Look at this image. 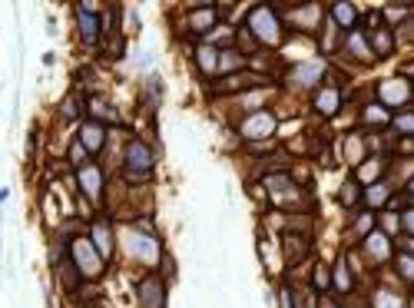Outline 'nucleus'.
I'll use <instances>...</instances> for the list:
<instances>
[{"label": "nucleus", "instance_id": "aec40b11", "mask_svg": "<svg viewBox=\"0 0 414 308\" xmlns=\"http://www.w3.org/2000/svg\"><path fill=\"white\" fill-rule=\"evenodd\" d=\"M83 120H87V97H83L80 90H73V93H66V97L56 103V123L77 130Z\"/></svg>", "mask_w": 414, "mask_h": 308}, {"label": "nucleus", "instance_id": "f03ea898", "mask_svg": "<svg viewBox=\"0 0 414 308\" xmlns=\"http://www.w3.org/2000/svg\"><path fill=\"white\" fill-rule=\"evenodd\" d=\"M245 27H249V33L255 37L259 50H265V54H282L285 44H288V30H285V20H282V7L272 4V0H255V4H249Z\"/></svg>", "mask_w": 414, "mask_h": 308}, {"label": "nucleus", "instance_id": "ddd939ff", "mask_svg": "<svg viewBox=\"0 0 414 308\" xmlns=\"http://www.w3.org/2000/svg\"><path fill=\"white\" fill-rule=\"evenodd\" d=\"M73 20H77V40L87 50L103 47V13L99 4H73Z\"/></svg>", "mask_w": 414, "mask_h": 308}, {"label": "nucleus", "instance_id": "1a4fd4ad", "mask_svg": "<svg viewBox=\"0 0 414 308\" xmlns=\"http://www.w3.org/2000/svg\"><path fill=\"white\" fill-rule=\"evenodd\" d=\"M116 229H120V222L113 219V216H106V212H97L87 226V239L97 245V252L109 265L120 262V235H116Z\"/></svg>", "mask_w": 414, "mask_h": 308}, {"label": "nucleus", "instance_id": "6ab92c4d", "mask_svg": "<svg viewBox=\"0 0 414 308\" xmlns=\"http://www.w3.org/2000/svg\"><path fill=\"white\" fill-rule=\"evenodd\" d=\"M87 120H97L103 123L106 130H123V126H130V123L123 120V113L109 103L103 93H97V97H87Z\"/></svg>", "mask_w": 414, "mask_h": 308}, {"label": "nucleus", "instance_id": "58836bf2", "mask_svg": "<svg viewBox=\"0 0 414 308\" xmlns=\"http://www.w3.org/2000/svg\"><path fill=\"white\" fill-rule=\"evenodd\" d=\"M394 44L398 47H414V13L404 23L394 27Z\"/></svg>", "mask_w": 414, "mask_h": 308}, {"label": "nucleus", "instance_id": "f3484780", "mask_svg": "<svg viewBox=\"0 0 414 308\" xmlns=\"http://www.w3.org/2000/svg\"><path fill=\"white\" fill-rule=\"evenodd\" d=\"M73 136H77V143L87 149L93 159H99V156L106 153V146H109V130L103 126V123H97V120H83L73 130Z\"/></svg>", "mask_w": 414, "mask_h": 308}, {"label": "nucleus", "instance_id": "49530a36", "mask_svg": "<svg viewBox=\"0 0 414 308\" xmlns=\"http://www.w3.org/2000/svg\"><path fill=\"white\" fill-rule=\"evenodd\" d=\"M7 199H11V189L4 186V189H0V209H4V206H7Z\"/></svg>", "mask_w": 414, "mask_h": 308}, {"label": "nucleus", "instance_id": "a19ab883", "mask_svg": "<svg viewBox=\"0 0 414 308\" xmlns=\"http://www.w3.org/2000/svg\"><path fill=\"white\" fill-rule=\"evenodd\" d=\"M123 17H126V23H130V33L136 37V33H140V27H142L140 11H136V7H126V13H123Z\"/></svg>", "mask_w": 414, "mask_h": 308}, {"label": "nucleus", "instance_id": "9b49d317", "mask_svg": "<svg viewBox=\"0 0 414 308\" xmlns=\"http://www.w3.org/2000/svg\"><path fill=\"white\" fill-rule=\"evenodd\" d=\"M219 27V13H216V4H189V11L183 13V44L196 47L199 40H206L209 33Z\"/></svg>", "mask_w": 414, "mask_h": 308}, {"label": "nucleus", "instance_id": "412c9836", "mask_svg": "<svg viewBox=\"0 0 414 308\" xmlns=\"http://www.w3.org/2000/svg\"><path fill=\"white\" fill-rule=\"evenodd\" d=\"M375 229H378V212H368V209L351 212L348 222H345V249L358 245L361 239H365V235H371Z\"/></svg>", "mask_w": 414, "mask_h": 308}, {"label": "nucleus", "instance_id": "4be33fe9", "mask_svg": "<svg viewBox=\"0 0 414 308\" xmlns=\"http://www.w3.org/2000/svg\"><path fill=\"white\" fill-rule=\"evenodd\" d=\"M54 282H56V288H60V295H63V298H73L80 288L87 285V282H83V276H80V269L73 265V259H70V255H66V259H60V262L54 265Z\"/></svg>", "mask_w": 414, "mask_h": 308}, {"label": "nucleus", "instance_id": "bb28decb", "mask_svg": "<svg viewBox=\"0 0 414 308\" xmlns=\"http://www.w3.org/2000/svg\"><path fill=\"white\" fill-rule=\"evenodd\" d=\"M305 285L312 288V295H318V298L331 295V262H328V259H322V255H315V259H312Z\"/></svg>", "mask_w": 414, "mask_h": 308}, {"label": "nucleus", "instance_id": "cd10ccee", "mask_svg": "<svg viewBox=\"0 0 414 308\" xmlns=\"http://www.w3.org/2000/svg\"><path fill=\"white\" fill-rule=\"evenodd\" d=\"M394 183L391 179H382V183H375V186L365 189V199H361V209H368V212H384L388 209V202L394 199Z\"/></svg>", "mask_w": 414, "mask_h": 308}, {"label": "nucleus", "instance_id": "39448f33", "mask_svg": "<svg viewBox=\"0 0 414 308\" xmlns=\"http://www.w3.org/2000/svg\"><path fill=\"white\" fill-rule=\"evenodd\" d=\"M282 20H285L288 37H312L315 40L318 30L328 20V11H325V4H315V0L312 4H285Z\"/></svg>", "mask_w": 414, "mask_h": 308}, {"label": "nucleus", "instance_id": "c03bdc74", "mask_svg": "<svg viewBox=\"0 0 414 308\" xmlns=\"http://www.w3.org/2000/svg\"><path fill=\"white\" fill-rule=\"evenodd\" d=\"M394 245H398V252H411L414 255V239H411V235H401Z\"/></svg>", "mask_w": 414, "mask_h": 308}, {"label": "nucleus", "instance_id": "423d86ee", "mask_svg": "<svg viewBox=\"0 0 414 308\" xmlns=\"http://www.w3.org/2000/svg\"><path fill=\"white\" fill-rule=\"evenodd\" d=\"M282 130V123H279V110L269 106V110H259V113H249V116H242L232 133H236V140L239 146H252V143H272L275 136Z\"/></svg>", "mask_w": 414, "mask_h": 308}, {"label": "nucleus", "instance_id": "72a5a7b5", "mask_svg": "<svg viewBox=\"0 0 414 308\" xmlns=\"http://www.w3.org/2000/svg\"><path fill=\"white\" fill-rule=\"evenodd\" d=\"M199 44H209L216 50H229V47H236V27L232 23H219L216 30L209 33L206 40H199Z\"/></svg>", "mask_w": 414, "mask_h": 308}, {"label": "nucleus", "instance_id": "2eb2a0df", "mask_svg": "<svg viewBox=\"0 0 414 308\" xmlns=\"http://www.w3.org/2000/svg\"><path fill=\"white\" fill-rule=\"evenodd\" d=\"M361 292V282L355 276V269H351V259H348V249L341 245L335 255V262H331V295L335 298H351Z\"/></svg>", "mask_w": 414, "mask_h": 308}, {"label": "nucleus", "instance_id": "20e7f679", "mask_svg": "<svg viewBox=\"0 0 414 308\" xmlns=\"http://www.w3.org/2000/svg\"><path fill=\"white\" fill-rule=\"evenodd\" d=\"M73 179H77L80 206H87V209H93V212L106 209V192H109V179H113L106 166L99 163V159H93V163H87L83 169H77Z\"/></svg>", "mask_w": 414, "mask_h": 308}, {"label": "nucleus", "instance_id": "4468645a", "mask_svg": "<svg viewBox=\"0 0 414 308\" xmlns=\"http://www.w3.org/2000/svg\"><path fill=\"white\" fill-rule=\"evenodd\" d=\"M133 298L140 308H166L169 305V282L159 272H140L133 282Z\"/></svg>", "mask_w": 414, "mask_h": 308}, {"label": "nucleus", "instance_id": "b1692460", "mask_svg": "<svg viewBox=\"0 0 414 308\" xmlns=\"http://www.w3.org/2000/svg\"><path fill=\"white\" fill-rule=\"evenodd\" d=\"M328 20L335 23L341 33H351L361 27V7L358 4H348V0H335V4H325Z\"/></svg>", "mask_w": 414, "mask_h": 308}, {"label": "nucleus", "instance_id": "c85d7f7f", "mask_svg": "<svg viewBox=\"0 0 414 308\" xmlns=\"http://www.w3.org/2000/svg\"><path fill=\"white\" fill-rule=\"evenodd\" d=\"M193 66L202 73L206 83H212V80L219 77V50L209 44H196L193 47Z\"/></svg>", "mask_w": 414, "mask_h": 308}, {"label": "nucleus", "instance_id": "f704fd0d", "mask_svg": "<svg viewBox=\"0 0 414 308\" xmlns=\"http://www.w3.org/2000/svg\"><path fill=\"white\" fill-rule=\"evenodd\" d=\"M391 136H394V140H414V110L394 113V120H391Z\"/></svg>", "mask_w": 414, "mask_h": 308}, {"label": "nucleus", "instance_id": "c756f323", "mask_svg": "<svg viewBox=\"0 0 414 308\" xmlns=\"http://www.w3.org/2000/svg\"><path fill=\"white\" fill-rule=\"evenodd\" d=\"M388 272H391V278L398 282V285L408 288V292L414 295V255L411 252H394Z\"/></svg>", "mask_w": 414, "mask_h": 308}, {"label": "nucleus", "instance_id": "a18cd8bd", "mask_svg": "<svg viewBox=\"0 0 414 308\" xmlns=\"http://www.w3.org/2000/svg\"><path fill=\"white\" fill-rule=\"evenodd\" d=\"M398 192H404V196H408V199H411V202H414V176L408 179V183H404V186L398 189Z\"/></svg>", "mask_w": 414, "mask_h": 308}, {"label": "nucleus", "instance_id": "ea45409f", "mask_svg": "<svg viewBox=\"0 0 414 308\" xmlns=\"http://www.w3.org/2000/svg\"><path fill=\"white\" fill-rule=\"evenodd\" d=\"M176 272H179V265H176L173 252H166V255H163V262H159V276H163L166 282L173 285V282H176Z\"/></svg>", "mask_w": 414, "mask_h": 308}, {"label": "nucleus", "instance_id": "393cba45", "mask_svg": "<svg viewBox=\"0 0 414 308\" xmlns=\"http://www.w3.org/2000/svg\"><path fill=\"white\" fill-rule=\"evenodd\" d=\"M388 159H391V153H371L368 159L358 166V169H351V176L358 179L365 189L375 186V183L388 179Z\"/></svg>", "mask_w": 414, "mask_h": 308}, {"label": "nucleus", "instance_id": "0eeeda50", "mask_svg": "<svg viewBox=\"0 0 414 308\" xmlns=\"http://www.w3.org/2000/svg\"><path fill=\"white\" fill-rule=\"evenodd\" d=\"M365 302H368V308H411V292L398 285L391 278V272L384 269V272H378L368 282Z\"/></svg>", "mask_w": 414, "mask_h": 308}, {"label": "nucleus", "instance_id": "37998d69", "mask_svg": "<svg viewBox=\"0 0 414 308\" xmlns=\"http://www.w3.org/2000/svg\"><path fill=\"white\" fill-rule=\"evenodd\" d=\"M315 308H345V302H341V298H335V295H322Z\"/></svg>", "mask_w": 414, "mask_h": 308}, {"label": "nucleus", "instance_id": "5701e85b", "mask_svg": "<svg viewBox=\"0 0 414 308\" xmlns=\"http://www.w3.org/2000/svg\"><path fill=\"white\" fill-rule=\"evenodd\" d=\"M368 143H365V133L358 130V126H351L348 133H345V140H341V163L351 169H358L365 159H368Z\"/></svg>", "mask_w": 414, "mask_h": 308}, {"label": "nucleus", "instance_id": "4c0bfd02", "mask_svg": "<svg viewBox=\"0 0 414 308\" xmlns=\"http://www.w3.org/2000/svg\"><path fill=\"white\" fill-rule=\"evenodd\" d=\"M66 163L73 166V173H77V169H83L87 163H93V156H90L87 149L77 143V136H70V146H66Z\"/></svg>", "mask_w": 414, "mask_h": 308}, {"label": "nucleus", "instance_id": "2f4dec72", "mask_svg": "<svg viewBox=\"0 0 414 308\" xmlns=\"http://www.w3.org/2000/svg\"><path fill=\"white\" fill-rule=\"evenodd\" d=\"M242 70H249V56L239 54L236 47H229V50H219V77L242 73ZM219 77H216V80H219Z\"/></svg>", "mask_w": 414, "mask_h": 308}, {"label": "nucleus", "instance_id": "9d476101", "mask_svg": "<svg viewBox=\"0 0 414 308\" xmlns=\"http://www.w3.org/2000/svg\"><path fill=\"white\" fill-rule=\"evenodd\" d=\"M355 252L361 255V262L368 265L371 276H378V272H384V269L391 265L394 252H398V245H394L391 235H384L382 229H375L371 235H365V239L355 245Z\"/></svg>", "mask_w": 414, "mask_h": 308}, {"label": "nucleus", "instance_id": "e433bc0d", "mask_svg": "<svg viewBox=\"0 0 414 308\" xmlns=\"http://www.w3.org/2000/svg\"><path fill=\"white\" fill-rule=\"evenodd\" d=\"M411 13H414V4H384L382 7V17H384V23H388L391 30L398 27V23L408 20Z\"/></svg>", "mask_w": 414, "mask_h": 308}, {"label": "nucleus", "instance_id": "7ed1b4c3", "mask_svg": "<svg viewBox=\"0 0 414 308\" xmlns=\"http://www.w3.org/2000/svg\"><path fill=\"white\" fill-rule=\"evenodd\" d=\"M156 163H159V146L133 133L130 143L123 146L120 166H116L113 176H120L126 186H150L156 176Z\"/></svg>", "mask_w": 414, "mask_h": 308}, {"label": "nucleus", "instance_id": "a878e982", "mask_svg": "<svg viewBox=\"0 0 414 308\" xmlns=\"http://www.w3.org/2000/svg\"><path fill=\"white\" fill-rule=\"evenodd\" d=\"M361 199H365V186H361L358 179L351 176V173H345V179H341V183H338V189H335L338 209H345L351 216V212L361 209Z\"/></svg>", "mask_w": 414, "mask_h": 308}, {"label": "nucleus", "instance_id": "f8f14e48", "mask_svg": "<svg viewBox=\"0 0 414 308\" xmlns=\"http://www.w3.org/2000/svg\"><path fill=\"white\" fill-rule=\"evenodd\" d=\"M375 99L382 103L384 110H391V113L411 110V103H414V83L394 70L391 77H384V80H378V83H375Z\"/></svg>", "mask_w": 414, "mask_h": 308}, {"label": "nucleus", "instance_id": "7c9ffc66", "mask_svg": "<svg viewBox=\"0 0 414 308\" xmlns=\"http://www.w3.org/2000/svg\"><path fill=\"white\" fill-rule=\"evenodd\" d=\"M368 44H371V50H375V56H378V63H382V60H388V56H394V50H398L391 27H378V30H371L368 33Z\"/></svg>", "mask_w": 414, "mask_h": 308}, {"label": "nucleus", "instance_id": "dca6fc26", "mask_svg": "<svg viewBox=\"0 0 414 308\" xmlns=\"http://www.w3.org/2000/svg\"><path fill=\"white\" fill-rule=\"evenodd\" d=\"M345 106V90L338 87V83H328L325 87H318L312 97H308V110L315 113L318 120H335L338 113Z\"/></svg>", "mask_w": 414, "mask_h": 308}, {"label": "nucleus", "instance_id": "6e6552de", "mask_svg": "<svg viewBox=\"0 0 414 308\" xmlns=\"http://www.w3.org/2000/svg\"><path fill=\"white\" fill-rule=\"evenodd\" d=\"M70 259H73V265L80 269L83 282H93V285H99V282L109 276V269H113V265L97 252V245L90 242L87 235H80V239L70 242Z\"/></svg>", "mask_w": 414, "mask_h": 308}, {"label": "nucleus", "instance_id": "de8ad7c7", "mask_svg": "<svg viewBox=\"0 0 414 308\" xmlns=\"http://www.w3.org/2000/svg\"><path fill=\"white\" fill-rule=\"evenodd\" d=\"M87 308H109V302H93V305H87Z\"/></svg>", "mask_w": 414, "mask_h": 308}, {"label": "nucleus", "instance_id": "a211bd4d", "mask_svg": "<svg viewBox=\"0 0 414 308\" xmlns=\"http://www.w3.org/2000/svg\"><path fill=\"white\" fill-rule=\"evenodd\" d=\"M391 120H394V113L384 110L382 103L375 99V93H371V97L361 103V110H358V130H365V133H388V130H391Z\"/></svg>", "mask_w": 414, "mask_h": 308}, {"label": "nucleus", "instance_id": "c9c22d12", "mask_svg": "<svg viewBox=\"0 0 414 308\" xmlns=\"http://www.w3.org/2000/svg\"><path fill=\"white\" fill-rule=\"evenodd\" d=\"M378 229L384 232V235H391L394 242L404 235V229H401V212H394V209H384V212H378Z\"/></svg>", "mask_w": 414, "mask_h": 308}, {"label": "nucleus", "instance_id": "79ce46f5", "mask_svg": "<svg viewBox=\"0 0 414 308\" xmlns=\"http://www.w3.org/2000/svg\"><path fill=\"white\" fill-rule=\"evenodd\" d=\"M401 229H404V235L414 239V206H408V209L401 212Z\"/></svg>", "mask_w": 414, "mask_h": 308}, {"label": "nucleus", "instance_id": "f257e3e1", "mask_svg": "<svg viewBox=\"0 0 414 308\" xmlns=\"http://www.w3.org/2000/svg\"><path fill=\"white\" fill-rule=\"evenodd\" d=\"M120 262L140 272H159L163 255L169 252L163 242V232H140L133 222H120Z\"/></svg>", "mask_w": 414, "mask_h": 308}, {"label": "nucleus", "instance_id": "473e14b6", "mask_svg": "<svg viewBox=\"0 0 414 308\" xmlns=\"http://www.w3.org/2000/svg\"><path fill=\"white\" fill-rule=\"evenodd\" d=\"M159 103H163V80H159V73H150L146 83H142V106L156 116V113H159Z\"/></svg>", "mask_w": 414, "mask_h": 308}]
</instances>
